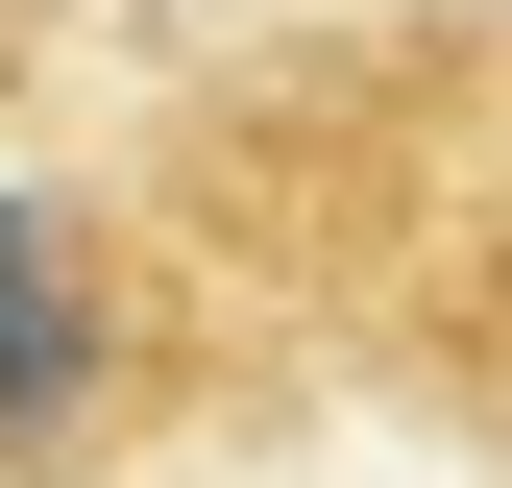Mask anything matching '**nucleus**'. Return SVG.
<instances>
[{
	"label": "nucleus",
	"instance_id": "f257e3e1",
	"mask_svg": "<svg viewBox=\"0 0 512 488\" xmlns=\"http://www.w3.org/2000/svg\"><path fill=\"white\" fill-rule=\"evenodd\" d=\"M74 415H98V269L0 196V464H49Z\"/></svg>",
	"mask_w": 512,
	"mask_h": 488
}]
</instances>
